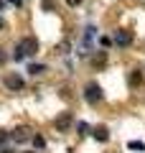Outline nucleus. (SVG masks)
Listing matches in <instances>:
<instances>
[{"mask_svg":"<svg viewBox=\"0 0 145 153\" xmlns=\"http://www.w3.org/2000/svg\"><path fill=\"white\" fill-rule=\"evenodd\" d=\"M0 153H13V151H10V148H3V151H0Z\"/></svg>","mask_w":145,"mask_h":153,"instance_id":"a211bd4d","label":"nucleus"},{"mask_svg":"<svg viewBox=\"0 0 145 153\" xmlns=\"http://www.w3.org/2000/svg\"><path fill=\"white\" fill-rule=\"evenodd\" d=\"M71 128V112H61L59 117H56V130L59 133H66Z\"/></svg>","mask_w":145,"mask_h":153,"instance_id":"39448f33","label":"nucleus"},{"mask_svg":"<svg viewBox=\"0 0 145 153\" xmlns=\"http://www.w3.org/2000/svg\"><path fill=\"white\" fill-rule=\"evenodd\" d=\"M66 5H69V8H76V5H81V0H66Z\"/></svg>","mask_w":145,"mask_h":153,"instance_id":"f3484780","label":"nucleus"},{"mask_svg":"<svg viewBox=\"0 0 145 153\" xmlns=\"http://www.w3.org/2000/svg\"><path fill=\"white\" fill-rule=\"evenodd\" d=\"M69 49H71V41H69V38H64V41H59V44L54 46V51H56V54H61V56L69 54Z\"/></svg>","mask_w":145,"mask_h":153,"instance_id":"1a4fd4ad","label":"nucleus"},{"mask_svg":"<svg viewBox=\"0 0 145 153\" xmlns=\"http://www.w3.org/2000/svg\"><path fill=\"white\" fill-rule=\"evenodd\" d=\"M36 51H38V41H36V36H26L21 44L16 46L13 56H16V61H21V59H26V56H33Z\"/></svg>","mask_w":145,"mask_h":153,"instance_id":"f257e3e1","label":"nucleus"},{"mask_svg":"<svg viewBox=\"0 0 145 153\" xmlns=\"http://www.w3.org/2000/svg\"><path fill=\"white\" fill-rule=\"evenodd\" d=\"M5 87L13 89V92H16V89H23V76H18V74H8V76H5Z\"/></svg>","mask_w":145,"mask_h":153,"instance_id":"423d86ee","label":"nucleus"},{"mask_svg":"<svg viewBox=\"0 0 145 153\" xmlns=\"http://www.w3.org/2000/svg\"><path fill=\"white\" fill-rule=\"evenodd\" d=\"M84 100H87L89 105L102 102V100H104V94H102V87H99V84H94V82H92V84H87V87H84Z\"/></svg>","mask_w":145,"mask_h":153,"instance_id":"f03ea898","label":"nucleus"},{"mask_svg":"<svg viewBox=\"0 0 145 153\" xmlns=\"http://www.w3.org/2000/svg\"><path fill=\"white\" fill-rule=\"evenodd\" d=\"M117 46H130L132 44V31H127V28H120L117 33H115V38H112Z\"/></svg>","mask_w":145,"mask_h":153,"instance_id":"20e7f679","label":"nucleus"},{"mask_svg":"<svg viewBox=\"0 0 145 153\" xmlns=\"http://www.w3.org/2000/svg\"><path fill=\"white\" fill-rule=\"evenodd\" d=\"M140 82H143V71H140V69H132V71H130V76H127V84H130V87H140Z\"/></svg>","mask_w":145,"mask_h":153,"instance_id":"0eeeda50","label":"nucleus"},{"mask_svg":"<svg viewBox=\"0 0 145 153\" xmlns=\"http://www.w3.org/2000/svg\"><path fill=\"white\" fill-rule=\"evenodd\" d=\"M10 140H16V143H26V140H33V135H31V128H26V125L16 128V130L10 133Z\"/></svg>","mask_w":145,"mask_h":153,"instance_id":"7ed1b4c3","label":"nucleus"},{"mask_svg":"<svg viewBox=\"0 0 145 153\" xmlns=\"http://www.w3.org/2000/svg\"><path fill=\"white\" fill-rule=\"evenodd\" d=\"M28 71H31L33 76H41L43 71H46V64H31V66H28Z\"/></svg>","mask_w":145,"mask_h":153,"instance_id":"9d476101","label":"nucleus"},{"mask_svg":"<svg viewBox=\"0 0 145 153\" xmlns=\"http://www.w3.org/2000/svg\"><path fill=\"white\" fill-rule=\"evenodd\" d=\"M127 148H130V151H145V143H140V140H130Z\"/></svg>","mask_w":145,"mask_h":153,"instance_id":"f8f14e48","label":"nucleus"},{"mask_svg":"<svg viewBox=\"0 0 145 153\" xmlns=\"http://www.w3.org/2000/svg\"><path fill=\"white\" fill-rule=\"evenodd\" d=\"M8 140H10V133H8V130H0V146H5Z\"/></svg>","mask_w":145,"mask_h":153,"instance_id":"ddd939ff","label":"nucleus"},{"mask_svg":"<svg viewBox=\"0 0 145 153\" xmlns=\"http://www.w3.org/2000/svg\"><path fill=\"white\" fill-rule=\"evenodd\" d=\"M104 61H107V56H104V51H99V54H97L94 59H92V64H94V66H99V69H102V66H104Z\"/></svg>","mask_w":145,"mask_h":153,"instance_id":"9b49d317","label":"nucleus"},{"mask_svg":"<svg viewBox=\"0 0 145 153\" xmlns=\"http://www.w3.org/2000/svg\"><path fill=\"white\" fill-rule=\"evenodd\" d=\"M76 128H79V133H81V135H84V133L89 130V125H87V123H79V125H76Z\"/></svg>","mask_w":145,"mask_h":153,"instance_id":"2eb2a0df","label":"nucleus"},{"mask_svg":"<svg viewBox=\"0 0 145 153\" xmlns=\"http://www.w3.org/2000/svg\"><path fill=\"white\" fill-rule=\"evenodd\" d=\"M92 135H94L97 140H102V143H104V140H109V130H107V128H104V125H97Z\"/></svg>","mask_w":145,"mask_h":153,"instance_id":"6e6552de","label":"nucleus"},{"mask_svg":"<svg viewBox=\"0 0 145 153\" xmlns=\"http://www.w3.org/2000/svg\"><path fill=\"white\" fill-rule=\"evenodd\" d=\"M33 146H36V148H43V146H46V140H43L41 135H33Z\"/></svg>","mask_w":145,"mask_h":153,"instance_id":"4468645a","label":"nucleus"},{"mask_svg":"<svg viewBox=\"0 0 145 153\" xmlns=\"http://www.w3.org/2000/svg\"><path fill=\"white\" fill-rule=\"evenodd\" d=\"M3 28H5V23H3V18H0V31H3Z\"/></svg>","mask_w":145,"mask_h":153,"instance_id":"6ab92c4d","label":"nucleus"},{"mask_svg":"<svg viewBox=\"0 0 145 153\" xmlns=\"http://www.w3.org/2000/svg\"><path fill=\"white\" fill-rule=\"evenodd\" d=\"M5 61H8V54H5V51H3V49H0V66L5 64Z\"/></svg>","mask_w":145,"mask_h":153,"instance_id":"dca6fc26","label":"nucleus"},{"mask_svg":"<svg viewBox=\"0 0 145 153\" xmlns=\"http://www.w3.org/2000/svg\"><path fill=\"white\" fill-rule=\"evenodd\" d=\"M26 153H36V151H26Z\"/></svg>","mask_w":145,"mask_h":153,"instance_id":"aec40b11","label":"nucleus"}]
</instances>
